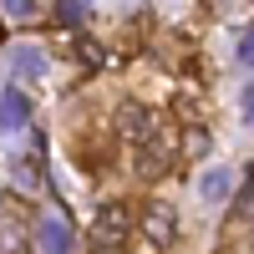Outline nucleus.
Listing matches in <instances>:
<instances>
[{"label":"nucleus","mask_w":254,"mask_h":254,"mask_svg":"<svg viewBox=\"0 0 254 254\" xmlns=\"http://www.w3.org/2000/svg\"><path fill=\"white\" fill-rule=\"evenodd\" d=\"M31 239L41 254H71L76 249V234H71V219L61 208H41L36 224H31Z\"/></svg>","instance_id":"nucleus-1"},{"label":"nucleus","mask_w":254,"mask_h":254,"mask_svg":"<svg viewBox=\"0 0 254 254\" xmlns=\"http://www.w3.org/2000/svg\"><path fill=\"white\" fill-rule=\"evenodd\" d=\"M137 229H142V239L153 244V249H168V244L178 239V208H173V203H158V198H153V203L142 208Z\"/></svg>","instance_id":"nucleus-2"},{"label":"nucleus","mask_w":254,"mask_h":254,"mask_svg":"<svg viewBox=\"0 0 254 254\" xmlns=\"http://www.w3.org/2000/svg\"><path fill=\"white\" fill-rule=\"evenodd\" d=\"M127 234H132V214H127V203H102L97 219H92V239H97V249H117Z\"/></svg>","instance_id":"nucleus-3"},{"label":"nucleus","mask_w":254,"mask_h":254,"mask_svg":"<svg viewBox=\"0 0 254 254\" xmlns=\"http://www.w3.org/2000/svg\"><path fill=\"white\" fill-rule=\"evenodd\" d=\"M26 122H31V97L5 81L0 87V132H20Z\"/></svg>","instance_id":"nucleus-4"},{"label":"nucleus","mask_w":254,"mask_h":254,"mask_svg":"<svg viewBox=\"0 0 254 254\" xmlns=\"http://www.w3.org/2000/svg\"><path fill=\"white\" fill-rule=\"evenodd\" d=\"M198 198L203 203H229L234 198V173H229V168H208L198 178Z\"/></svg>","instance_id":"nucleus-5"},{"label":"nucleus","mask_w":254,"mask_h":254,"mask_svg":"<svg viewBox=\"0 0 254 254\" xmlns=\"http://www.w3.org/2000/svg\"><path fill=\"white\" fill-rule=\"evenodd\" d=\"M10 71L15 76H46V51L41 46H31V41H20V46H10Z\"/></svg>","instance_id":"nucleus-6"},{"label":"nucleus","mask_w":254,"mask_h":254,"mask_svg":"<svg viewBox=\"0 0 254 254\" xmlns=\"http://www.w3.org/2000/svg\"><path fill=\"white\" fill-rule=\"evenodd\" d=\"M36 153H41V137H36V147H31L26 158L10 163V183L20 188V193H36V188H41V163H36Z\"/></svg>","instance_id":"nucleus-7"},{"label":"nucleus","mask_w":254,"mask_h":254,"mask_svg":"<svg viewBox=\"0 0 254 254\" xmlns=\"http://www.w3.org/2000/svg\"><path fill=\"white\" fill-rule=\"evenodd\" d=\"M51 15L61 20V26H87V15H92V0H51Z\"/></svg>","instance_id":"nucleus-8"},{"label":"nucleus","mask_w":254,"mask_h":254,"mask_svg":"<svg viewBox=\"0 0 254 254\" xmlns=\"http://www.w3.org/2000/svg\"><path fill=\"white\" fill-rule=\"evenodd\" d=\"M137 173H142V178H158V173H163V137H153V132L142 137V153H137Z\"/></svg>","instance_id":"nucleus-9"},{"label":"nucleus","mask_w":254,"mask_h":254,"mask_svg":"<svg viewBox=\"0 0 254 254\" xmlns=\"http://www.w3.org/2000/svg\"><path fill=\"white\" fill-rule=\"evenodd\" d=\"M254 214V168L244 173V188H239V198H234V214H229V229H239L244 219Z\"/></svg>","instance_id":"nucleus-10"},{"label":"nucleus","mask_w":254,"mask_h":254,"mask_svg":"<svg viewBox=\"0 0 254 254\" xmlns=\"http://www.w3.org/2000/svg\"><path fill=\"white\" fill-rule=\"evenodd\" d=\"M183 158H208V132L203 127H183Z\"/></svg>","instance_id":"nucleus-11"},{"label":"nucleus","mask_w":254,"mask_h":254,"mask_svg":"<svg viewBox=\"0 0 254 254\" xmlns=\"http://www.w3.org/2000/svg\"><path fill=\"white\" fill-rule=\"evenodd\" d=\"M122 132H132V137H147V112L137 107V102H127V107H122Z\"/></svg>","instance_id":"nucleus-12"},{"label":"nucleus","mask_w":254,"mask_h":254,"mask_svg":"<svg viewBox=\"0 0 254 254\" xmlns=\"http://www.w3.org/2000/svg\"><path fill=\"white\" fill-rule=\"evenodd\" d=\"M0 254H26V229H20V224L0 229Z\"/></svg>","instance_id":"nucleus-13"},{"label":"nucleus","mask_w":254,"mask_h":254,"mask_svg":"<svg viewBox=\"0 0 254 254\" xmlns=\"http://www.w3.org/2000/svg\"><path fill=\"white\" fill-rule=\"evenodd\" d=\"M234 56H239V66H254V26H244V36H239Z\"/></svg>","instance_id":"nucleus-14"},{"label":"nucleus","mask_w":254,"mask_h":254,"mask_svg":"<svg viewBox=\"0 0 254 254\" xmlns=\"http://www.w3.org/2000/svg\"><path fill=\"white\" fill-rule=\"evenodd\" d=\"M239 117H244V127H254V81H249L244 97H239Z\"/></svg>","instance_id":"nucleus-15"},{"label":"nucleus","mask_w":254,"mask_h":254,"mask_svg":"<svg viewBox=\"0 0 254 254\" xmlns=\"http://www.w3.org/2000/svg\"><path fill=\"white\" fill-rule=\"evenodd\" d=\"M76 56L92 61V66H102V46H97V41H76Z\"/></svg>","instance_id":"nucleus-16"},{"label":"nucleus","mask_w":254,"mask_h":254,"mask_svg":"<svg viewBox=\"0 0 254 254\" xmlns=\"http://www.w3.org/2000/svg\"><path fill=\"white\" fill-rule=\"evenodd\" d=\"M0 5H5L10 15H31V10H36V0H0Z\"/></svg>","instance_id":"nucleus-17"},{"label":"nucleus","mask_w":254,"mask_h":254,"mask_svg":"<svg viewBox=\"0 0 254 254\" xmlns=\"http://www.w3.org/2000/svg\"><path fill=\"white\" fill-rule=\"evenodd\" d=\"M97 254H117V249H97Z\"/></svg>","instance_id":"nucleus-18"}]
</instances>
